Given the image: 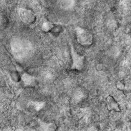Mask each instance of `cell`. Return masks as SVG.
Instances as JSON below:
<instances>
[{"instance_id": "6da1fadb", "label": "cell", "mask_w": 131, "mask_h": 131, "mask_svg": "<svg viewBox=\"0 0 131 131\" xmlns=\"http://www.w3.org/2000/svg\"><path fill=\"white\" fill-rule=\"evenodd\" d=\"M75 33L77 42L81 46L89 47L93 44V35L88 29L78 26L75 28Z\"/></svg>"}, {"instance_id": "7a4b0ae2", "label": "cell", "mask_w": 131, "mask_h": 131, "mask_svg": "<svg viewBox=\"0 0 131 131\" xmlns=\"http://www.w3.org/2000/svg\"><path fill=\"white\" fill-rule=\"evenodd\" d=\"M19 17L24 23L31 25L36 21V17L34 12L29 9L21 8L18 10Z\"/></svg>"}, {"instance_id": "3957f363", "label": "cell", "mask_w": 131, "mask_h": 131, "mask_svg": "<svg viewBox=\"0 0 131 131\" xmlns=\"http://www.w3.org/2000/svg\"><path fill=\"white\" fill-rule=\"evenodd\" d=\"M71 55L72 63L71 67V69L81 71L84 67V57L78 54L73 48L71 49Z\"/></svg>"}, {"instance_id": "277c9868", "label": "cell", "mask_w": 131, "mask_h": 131, "mask_svg": "<svg viewBox=\"0 0 131 131\" xmlns=\"http://www.w3.org/2000/svg\"><path fill=\"white\" fill-rule=\"evenodd\" d=\"M106 105L107 109L109 111H114L116 112L120 111L119 105L115 99L111 95L107 96L106 98Z\"/></svg>"}, {"instance_id": "5b68a950", "label": "cell", "mask_w": 131, "mask_h": 131, "mask_svg": "<svg viewBox=\"0 0 131 131\" xmlns=\"http://www.w3.org/2000/svg\"><path fill=\"white\" fill-rule=\"evenodd\" d=\"M21 81L26 86H32L36 83L35 78L33 76L26 73L21 75Z\"/></svg>"}, {"instance_id": "8992f818", "label": "cell", "mask_w": 131, "mask_h": 131, "mask_svg": "<svg viewBox=\"0 0 131 131\" xmlns=\"http://www.w3.org/2000/svg\"><path fill=\"white\" fill-rule=\"evenodd\" d=\"M54 24L49 21H44L41 25V30L45 33H49L52 29Z\"/></svg>"}, {"instance_id": "52a82bcc", "label": "cell", "mask_w": 131, "mask_h": 131, "mask_svg": "<svg viewBox=\"0 0 131 131\" xmlns=\"http://www.w3.org/2000/svg\"><path fill=\"white\" fill-rule=\"evenodd\" d=\"M62 27L60 25L54 24L50 33H51L53 35L57 36L62 32Z\"/></svg>"}, {"instance_id": "ba28073f", "label": "cell", "mask_w": 131, "mask_h": 131, "mask_svg": "<svg viewBox=\"0 0 131 131\" xmlns=\"http://www.w3.org/2000/svg\"><path fill=\"white\" fill-rule=\"evenodd\" d=\"M41 126H42L44 130H55L57 129V125L53 122L42 123Z\"/></svg>"}, {"instance_id": "9c48e42d", "label": "cell", "mask_w": 131, "mask_h": 131, "mask_svg": "<svg viewBox=\"0 0 131 131\" xmlns=\"http://www.w3.org/2000/svg\"><path fill=\"white\" fill-rule=\"evenodd\" d=\"M10 77L12 80L15 82L21 81V75L17 71H12L11 72Z\"/></svg>"}, {"instance_id": "30bf717a", "label": "cell", "mask_w": 131, "mask_h": 131, "mask_svg": "<svg viewBox=\"0 0 131 131\" xmlns=\"http://www.w3.org/2000/svg\"><path fill=\"white\" fill-rule=\"evenodd\" d=\"M117 24L115 21V20L114 19H111L108 23V26L109 28H111V29H115L117 27Z\"/></svg>"}, {"instance_id": "8fae6325", "label": "cell", "mask_w": 131, "mask_h": 131, "mask_svg": "<svg viewBox=\"0 0 131 131\" xmlns=\"http://www.w3.org/2000/svg\"><path fill=\"white\" fill-rule=\"evenodd\" d=\"M116 88L119 91H124L125 89V85L123 84V83L120 81H117V82L116 83Z\"/></svg>"}]
</instances>
